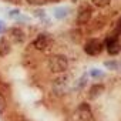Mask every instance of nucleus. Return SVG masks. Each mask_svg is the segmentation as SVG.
Wrapping results in <instances>:
<instances>
[{
    "instance_id": "1",
    "label": "nucleus",
    "mask_w": 121,
    "mask_h": 121,
    "mask_svg": "<svg viewBox=\"0 0 121 121\" xmlns=\"http://www.w3.org/2000/svg\"><path fill=\"white\" fill-rule=\"evenodd\" d=\"M69 57L66 54H51L48 58H47V69L50 73L53 74H61V73H66L67 69H69Z\"/></svg>"
},
{
    "instance_id": "2",
    "label": "nucleus",
    "mask_w": 121,
    "mask_h": 121,
    "mask_svg": "<svg viewBox=\"0 0 121 121\" xmlns=\"http://www.w3.org/2000/svg\"><path fill=\"white\" fill-rule=\"evenodd\" d=\"M93 19V6L87 2L81 3L77 9V16H76V23L78 26H86L90 23Z\"/></svg>"
},
{
    "instance_id": "3",
    "label": "nucleus",
    "mask_w": 121,
    "mask_h": 121,
    "mask_svg": "<svg viewBox=\"0 0 121 121\" xmlns=\"http://www.w3.org/2000/svg\"><path fill=\"white\" fill-rule=\"evenodd\" d=\"M84 53L90 57H95L98 54L103 53L104 50V43L98 39H88L86 43H84Z\"/></svg>"
},
{
    "instance_id": "4",
    "label": "nucleus",
    "mask_w": 121,
    "mask_h": 121,
    "mask_svg": "<svg viewBox=\"0 0 121 121\" xmlns=\"http://www.w3.org/2000/svg\"><path fill=\"white\" fill-rule=\"evenodd\" d=\"M103 43H104L105 51L110 56H117V54L121 53V43H120V39H118L117 34H111V36L105 37V40Z\"/></svg>"
},
{
    "instance_id": "5",
    "label": "nucleus",
    "mask_w": 121,
    "mask_h": 121,
    "mask_svg": "<svg viewBox=\"0 0 121 121\" xmlns=\"http://www.w3.org/2000/svg\"><path fill=\"white\" fill-rule=\"evenodd\" d=\"M7 39H9V41L12 43V44H23L24 41H26V33H24V30L23 29H20V27H10V29H7Z\"/></svg>"
},
{
    "instance_id": "6",
    "label": "nucleus",
    "mask_w": 121,
    "mask_h": 121,
    "mask_svg": "<svg viewBox=\"0 0 121 121\" xmlns=\"http://www.w3.org/2000/svg\"><path fill=\"white\" fill-rule=\"evenodd\" d=\"M51 41H53V39H51V36L48 34V33H40L34 40H33V47L37 50V51H46L50 46H51Z\"/></svg>"
},
{
    "instance_id": "7",
    "label": "nucleus",
    "mask_w": 121,
    "mask_h": 121,
    "mask_svg": "<svg viewBox=\"0 0 121 121\" xmlns=\"http://www.w3.org/2000/svg\"><path fill=\"white\" fill-rule=\"evenodd\" d=\"M76 114H77V118L80 121H93L94 120L93 110H91V107H90L88 103H80L77 105Z\"/></svg>"
},
{
    "instance_id": "8",
    "label": "nucleus",
    "mask_w": 121,
    "mask_h": 121,
    "mask_svg": "<svg viewBox=\"0 0 121 121\" xmlns=\"http://www.w3.org/2000/svg\"><path fill=\"white\" fill-rule=\"evenodd\" d=\"M12 53V43L7 37L2 36L0 37V58H4Z\"/></svg>"
},
{
    "instance_id": "9",
    "label": "nucleus",
    "mask_w": 121,
    "mask_h": 121,
    "mask_svg": "<svg viewBox=\"0 0 121 121\" xmlns=\"http://www.w3.org/2000/svg\"><path fill=\"white\" fill-rule=\"evenodd\" d=\"M69 80H70V76L66 74V73H61L60 76H57V77L53 80V87H54V88H63V87H67Z\"/></svg>"
},
{
    "instance_id": "10",
    "label": "nucleus",
    "mask_w": 121,
    "mask_h": 121,
    "mask_svg": "<svg viewBox=\"0 0 121 121\" xmlns=\"http://www.w3.org/2000/svg\"><path fill=\"white\" fill-rule=\"evenodd\" d=\"M103 91H104V84H94L88 88V98L95 100L103 94Z\"/></svg>"
},
{
    "instance_id": "11",
    "label": "nucleus",
    "mask_w": 121,
    "mask_h": 121,
    "mask_svg": "<svg viewBox=\"0 0 121 121\" xmlns=\"http://www.w3.org/2000/svg\"><path fill=\"white\" fill-rule=\"evenodd\" d=\"M104 67L108 69L110 71H118L121 69V63L117 60H107V61H104Z\"/></svg>"
},
{
    "instance_id": "12",
    "label": "nucleus",
    "mask_w": 121,
    "mask_h": 121,
    "mask_svg": "<svg viewBox=\"0 0 121 121\" xmlns=\"http://www.w3.org/2000/svg\"><path fill=\"white\" fill-rule=\"evenodd\" d=\"M69 9L67 7H57V9H54V12H53V14H54V17L56 19H58V20H61V19H64V17H67L69 16Z\"/></svg>"
},
{
    "instance_id": "13",
    "label": "nucleus",
    "mask_w": 121,
    "mask_h": 121,
    "mask_svg": "<svg viewBox=\"0 0 121 121\" xmlns=\"http://www.w3.org/2000/svg\"><path fill=\"white\" fill-rule=\"evenodd\" d=\"M90 3H91L93 7L104 9V7H108L111 4V0H90Z\"/></svg>"
},
{
    "instance_id": "14",
    "label": "nucleus",
    "mask_w": 121,
    "mask_h": 121,
    "mask_svg": "<svg viewBox=\"0 0 121 121\" xmlns=\"http://www.w3.org/2000/svg\"><path fill=\"white\" fill-rule=\"evenodd\" d=\"M88 77H91V78H94V80H101V78L104 77V71L100 70V69H91V70L88 71Z\"/></svg>"
},
{
    "instance_id": "15",
    "label": "nucleus",
    "mask_w": 121,
    "mask_h": 121,
    "mask_svg": "<svg viewBox=\"0 0 121 121\" xmlns=\"http://www.w3.org/2000/svg\"><path fill=\"white\" fill-rule=\"evenodd\" d=\"M87 81H88V74H87V73H84V74L77 80V83H76L77 90H83L84 87H87Z\"/></svg>"
},
{
    "instance_id": "16",
    "label": "nucleus",
    "mask_w": 121,
    "mask_h": 121,
    "mask_svg": "<svg viewBox=\"0 0 121 121\" xmlns=\"http://www.w3.org/2000/svg\"><path fill=\"white\" fill-rule=\"evenodd\" d=\"M7 101H9V98L0 93V115H3L4 111L7 110Z\"/></svg>"
},
{
    "instance_id": "17",
    "label": "nucleus",
    "mask_w": 121,
    "mask_h": 121,
    "mask_svg": "<svg viewBox=\"0 0 121 121\" xmlns=\"http://www.w3.org/2000/svg\"><path fill=\"white\" fill-rule=\"evenodd\" d=\"M26 3L30 6H36V7H41L50 3V0H26Z\"/></svg>"
},
{
    "instance_id": "18",
    "label": "nucleus",
    "mask_w": 121,
    "mask_h": 121,
    "mask_svg": "<svg viewBox=\"0 0 121 121\" xmlns=\"http://www.w3.org/2000/svg\"><path fill=\"white\" fill-rule=\"evenodd\" d=\"M34 16L39 19V20H41V22H44L46 24L48 23V17H47V14H46V12L44 10H41V9H37V10H34Z\"/></svg>"
},
{
    "instance_id": "19",
    "label": "nucleus",
    "mask_w": 121,
    "mask_h": 121,
    "mask_svg": "<svg viewBox=\"0 0 121 121\" xmlns=\"http://www.w3.org/2000/svg\"><path fill=\"white\" fill-rule=\"evenodd\" d=\"M9 16H10L12 19L17 20V19L20 17V10H19V9H13V10H10V12H9Z\"/></svg>"
},
{
    "instance_id": "20",
    "label": "nucleus",
    "mask_w": 121,
    "mask_h": 121,
    "mask_svg": "<svg viewBox=\"0 0 121 121\" xmlns=\"http://www.w3.org/2000/svg\"><path fill=\"white\" fill-rule=\"evenodd\" d=\"M7 31V26H6V23L3 22V20H0V36H2L3 33H6Z\"/></svg>"
},
{
    "instance_id": "21",
    "label": "nucleus",
    "mask_w": 121,
    "mask_h": 121,
    "mask_svg": "<svg viewBox=\"0 0 121 121\" xmlns=\"http://www.w3.org/2000/svg\"><path fill=\"white\" fill-rule=\"evenodd\" d=\"M12 121H31V120H29V118H26V117H23V115H16L14 118H12Z\"/></svg>"
},
{
    "instance_id": "22",
    "label": "nucleus",
    "mask_w": 121,
    "mask_h": 121,
    "mask_svg": "<svg viewBox=\"0 0 121 121\" xmlns=\"http://www.w3.org/2000/svg\"><path fill=\"white\" fill-rule=\"evenodd\" d=\"M121 33V17L118 19V23H117V27H115V34L118 36Z\"/></svg>"
},
{
    "instance_id": "23",
    "label": "nucleus",
    "mask_w": 121,
    "mask_h": 121,
    "mask_svg": "<svg viewBox=\"0 0 121 121\" xmlns=\"http://www.w3.org/2000/svg\"><path fill=\"white\" fill-rule=\"evenodd\" d=\"M7 3H12V4H20V0H4Z\"/></svg>"
},
{
    "instance_id": "24",
    "label": "nucleus",
    "mask_w": 121,
    "mask_h": 121,
    "mask_svg": "<svg viewBox=\"0 0 121 121\" xmlns=\"http://www.w3.org/2000/svg\"><path fill=\"white\" fill-rule=\"evenodd\" d=\"M71 2H77V0H71Z\"/></svg>"
}]
</instances>
